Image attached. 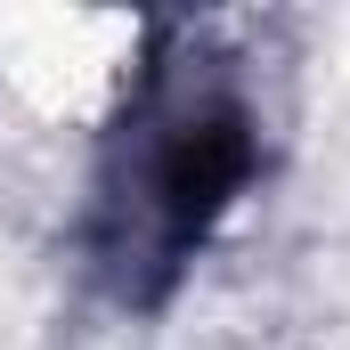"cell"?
I'll return each instance as SVG.
<instances>
[{
  "instance_id": "obj_1",
  "label": "cell",
  "mask_w": 350,
  "mask_h": 350,
  "mask_svg": "<svg viewBox=\"0 0 350 350\" xmlns=\"http://www.w3.org/2000/svg\"><path fill=\"white\" fill-rule=\"evenodd\" d=\"M269 179V122L237 66L163 49L98 147L82 204V269L122 318H163L220 228Z\"/></svg>"
}]
</instances>
